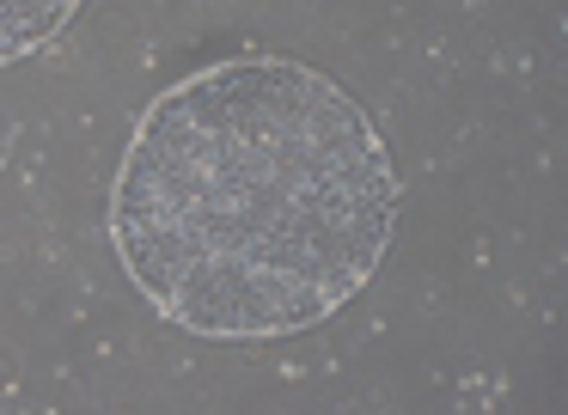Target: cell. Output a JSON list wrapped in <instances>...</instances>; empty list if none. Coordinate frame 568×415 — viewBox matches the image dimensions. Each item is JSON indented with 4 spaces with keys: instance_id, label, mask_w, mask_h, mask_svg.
I'll list each match as a JSON object with an SVG mask.
<instances>
[{
    "instance_id": "7a4b0ae2",
    "label": "cell",
    "mask_w": 568,
    "mask_h": 415,
    "mask_svg": "<svg viewBox=\"0 0 568 415\" xmlns=\"http://www.w3.org/2000/svg\"><path fill=\"white\" fill-rule=\"evenodd\" d=\"M87 0H0V68L50 49Z\"/></svg>"
},
{
    "instance_id": "6da1fadb",
    "label": "cell",
    "mask_w": 568,
    "mask_h": 415,
    "mask_svg": "<svg viewBox=\"0 0 568 415\" xmlns=\"http://www.w3.org/2000/svg\"><path fill=\"white\" fill-rule=\"evenodd\" d=\"M397 232L367 110L287 55H239L141 110L111 190L135 293L202 342H282L343 312Z\"/></svg>"
}]
</instances>
